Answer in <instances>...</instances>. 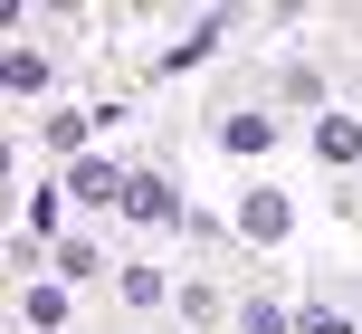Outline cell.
I'll return each instance as SVG.
<instances>
[{"mask_svg": "<svg viewBox=\"0 0 362 334\" xmlns=\"http://www.w3.org/2000/svg\"><path fill=\"white\" fill-rule=\"evenodd\" d=\"M124 191H134V182H124V172H115V163H76V172H67V201H86V210L124 201Z\"/></svg>", "mask_w": 362, "mask_h": 334, "instance_id": "obj_1", "label": "cell"}, {"mask_svg": "<svg viewBox=\"0 0 362 334\" xmlns=\"http://www.w3.org/2000/svg\"><path fill=\"white\" fill-rule=\"evenodd\" d=\"M124 210H134V220H144V229H172V220H181V201H172V182H153V172H134V191H124Z\"/></svg>", "mask_w": 362, "mask_h": 334, "instance_id": "obj_2", "label": "cell"}, {"mask_svg": "<svg viewBox=\"0 0 362 334\" xmlns=\"http://www.w3.org/2000/svg\"><path fill=\"white\" fill-rule=\"evenodd\" d=\"M238 229H248V239H286V201H276V191H248V201H238Z\"/></svg>", "mask_w": 362, "mask_h": 334, "instance_id": "obj_3", "label": "cell"}, {"mask_svg": "<svg viewBox=\"0 0 362 334\" xmlns=\"http://www.w3.org/2000/svg\"><path fill=\"white\" fill-rule=\"evenodd\" d=\"M315 153H325V163H362V125L353 115H325V125H315Z\"/></svg>", "mask_w": 362, "mask_h": 334, "instance_id": "obj_4", "label": "cell"}, {"mask_svg": "<svg viewBox=\"0 0 362 334\" xmlns=\"http://www.w3.org/2000/svg\"><path fill=\"white\" fill-rule=\"evenodd\" d=\"M267 134H276L267 115H229V153H267Z\"/></svg>", "mask_w": 362, "mask_h": 334, "instance_id": "obj_5", "label": "cell"}, {"mask_svg": "<svg viewBox=\"0 0 362 334\" xmlns=\"http://www.w3.org/2000/svg\"><path fill=\"white\" fill-rule=\"evenodd\" d=\"M0 76H10V96H38V86H48V67H38L29 48H10V67H0Z\"/></svg>", "mask_w": 362, "mask_h": 334, "instance_id": "obj_6", "label": "cell"}, {"mask_svg": "<svg viewBox=\"0 0 362 334\" xmlns=\"http://www.w3.org/2000/svg\"><path fill=\"white\" fill-rule=\"evenodd\" d=\"M86 134H95V115H48V144H57V153H76Z\"/></svg>", "mask_w": 362, "mask_h": 334, "instance_id": "obj_7", "label": "cell"}, {"mask_svg": "<svg viewBox=\"0 0 362 334\" xmlns=\"http://www.w3.org/2000/svg\"><path fill=\"white\" fill-rule=\"evenodd\" d=\"M124 296L134 306H163V267H124Z\"/></svg>", "mask_w": 362, "mask_h": 334, "instance_id": "obj_8", "label": "cell"}, {"mask_svg": "<svg viewBox=\"0 0 362 334\" xmlns=\"http://www.w3.org/2000/svg\"><path fill=\"white\" fill-rule=\"evenodd\" d=\"M248 334H286V306H267V296H248V316H238Z\"/></svg>", "mask_w": 362, "mask_h": 334, "instance_id": "obj_9", "label": "cell"}, {"mask_svg": "<svg viewBox=\"0 0 362 334\" xmlns=\"http://www.w3.org/2000/svg\"><path fill=\"white\" fill-rule=\"evenodd\" d=\"M305 334H353V325L334 316V306H305Z\"/></svg>", "mask_w": 362, "mask_h": 334, "instance_id": "obj_10", "label": "cell"}]
</instances>
